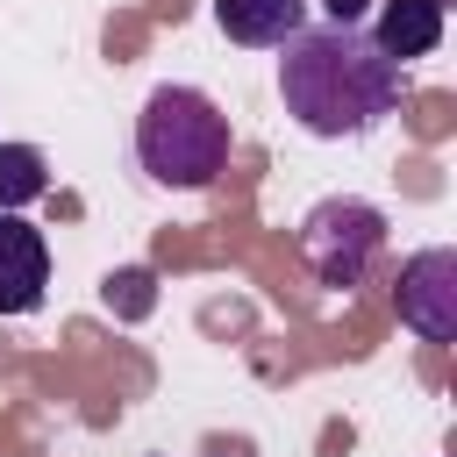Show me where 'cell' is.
I'll return each instance as SVG.
<instances>
[{
	"label": "cell",
	"instance_id": "cell-4",
	"mask_svg": "<svg viewBox=\"0 0 457 457\" xmlns=\"http://www.w3.org/2000/svg\"><path fill=\"white\" fill-rule=\"evenodd\" d=\"M400 321L421 343H457V250H414L400 264Z\"/></svg>",
	"mask_w": 457,
	"mask_h": 457
},
{
	"label": "cell",
	"instance_id": "cell-8",
	"mask_svg": "<svg viewBox=\"0 0 457 457\" xmlns=\"http://www.w3.org/2000/svg\"><path fill=\"white\" fill-rule=\"evenodd\" d=\"M50 193V164L36 143H0V207H29Z\"/></svg>",
	"mask_w": 457,
	"mask_h": 457
},
{
	"label": "cell",
	"instance_id": "cell-6",
	"mask_svg": "<svg viewBox=\"0 0 457 457\" xmlns=\"http://www.w3.org/2000/svg\"><path fill=\"white\" fill-rule=\"evenodd\" d=\"M214 21L228 43L278 50L293 29H307V0H214Z\"/></svg>",
	"mask_w": 457,
	"mask_h": 457
},
{
	"label": "cell",
	"instance_id": "cell-7",
	"mask_svg": "<svg viewBox=\"0 0 457 457\" xmlns=\"http://www.w3.org/2000/svg\"><path fill=\"white\" fill-rule=\"evenodd\" d=\"M371 43H378L393 64H407V57H428V50L443 43V0H386V7H378V29H371Z\"/></svg>",
	"mask_w": 457,
	"mask_h": 457
},
{
	"label": "cell",
	"instance_id": "cell-5",
	"mask_svg": "<svg viewBox=\"0 0 457 457\" xmlns=\"http://www.w3.org/2000/svg\"><path fill=\"white\" fill-rule=\"evenodd\" d=\"M50 286V243L14 207H0V314H29Z\"/></svg>",
	"mask_w": 457,
	"mask_h": 457
},
{
	"label": "cell",
	"instance_id": "cell-9",
	"mask_svg": "<svg viewBox=\"0 0 457 457\" xmlns=\"http://www.w3.org/2000/svg\"><path fill=\"white\" fill-rule=\"evenodd\" d=\"M321 7H328V21H364L371 0H321Z\"/></svg>",
	"mask_w": 457,
	"mask_h": 457
},
{
	"label": "cell",
	"instance_id": "cell-1",
	"mask_svg": "<svg viewBox=\"0 0 457 457\" xmlns=\"http://www.w3.org/2000/svg\"><path fill=\"white\" fill-rule=\"evenodd\" d=\"M278 50V100L307 136H364L400 107V64L357 21L293 29Z\"/></svg>",
	"mask_w": 457,
	"mask_h": 457
},
{
	"label": "cell",
	"instance_id": "cell-3",
	"mask_svg": "<svg viewBox=\"0 0 457 457\" xmlns=\"http://www.w3.org/2000/svg\"><path fill=\"white\" fill-rule=\"evenodd\" d=\"M378 250H386V214H378L371 200L336 193V200L307 207V221H300V264H307L314 286H328V293L364 286V271L378 264Z\"/></svg>",
	"mask_w": 457,
	"mask_h": 457
},
{
	"label": "cell",
	"instance_id": "cell-2",
	"mask_svg": "<svg viewBox=\"0 0 457 457\" xmlns=\"http://www.w3.org/2000/svg\"><path fill=\"white\" fill-rule=\"evenodd\" d=\"M228 114L200 93V86H157L136 114V157L157 186H179V193H200L228 171Z\"/></svg>",
	"mask_w": 457,
	"mask_h": 457
}]
</instances>
